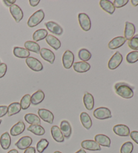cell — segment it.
Listing matches in <instances>:
<instances>
[{"instance_id": "6da1fadb", "label": "cell", "mask_w": 138, "mask_h": 153, "mask_svg": "<svg viewBox=\"0 0 138 153\" xmlns=\"http://www.w3.org/2000/svg\"><path fill=\"white\" fill-rule=\"evenodd\" d=\"M115 93L124 99H131L134 95V88L125 82H118L115 85Z\"/></svg>"}, {"instance_id": "7a4b0ae2", "label": "cell", "mask_w": 138, "mask_h": 153, "mask_svg": "<svg viewBox=\"0 0 138 153\" xmlns=\"http://www.w3.org/2000/svg\"><path fill=\"white\" fill-rule=\"evenodd\" d=\"M45 18V13L42 10H39L36 12H34V14L29 18L28 20L27 25L29 27L33 28L39 25L42 20H44Z\"/></svg>"}, {"instance_id": "3957f363", "label": "cell", "mask_w": 138, "mask_h": 153, "mask_svg": "<svg viewBox=\"0 0 138 153\" xmlns=\"http://www.w3.org/2000/svg\"><path fill=\"white\" fill-rule=\"evenodd\" d=\"M94 117L98 120H107L112 117V113L110 109L107 107H99L94 110L93 113Z\"/></svg>"}, {"instance_id": "277c9868", "label": "cell", "mask_w": 138, "mask_h": 153, "mask_svg": "<svg viewBox=\"0 0 138 153\" xmlns=\"http://www.w3.org/2000/svg\"><path fill=\"white\" fill-rule=\"evenodd\" d=\"M123 62V55L119 51H116L111 58L108 64V67L110 70H115Z\"/></svg>"}, {"instance_id": "5b68a950", "label": "cell", "mask_w": 138, "mask_h": 153, "mask_svg": "<svg viewBox=\"0 0 138 153\" xmlns=\"http://www.w3.org/2000/svg\"><path fill=\"white\" fill-rule=\"evenodd\" d=\"M26 63L29 68L34 72H40L43 69V65L39 59L33 57H29L26 59Z\"/></svg>"}, {"instance_id": "8992f818", "label": "cell", "mask_w": 138, "mask_h": 153, "mask_svg": "<svg viewBox=\"0 0 138 153\" xmlns=\"http://www.w3.org/2000/svg\"><path fill=\"white\" fill-rule=\"evenodd\" d=\"M78 21L82 30L88 31L91 28V21L88 16L85 13H80L78 14Z\"/></svg>"}, {"instance_id": "52a82bcc", "label": "cell", "mask_w": 138, "mask_h": 153, "mask_svg": "<svg viewBox=\"0 0 138 153\" xmlns=\"http://www.w3.org/2000/svg\"><path fill=\"white\" fill-rule=\"evenodd\" d=\"M63 65L65 69H70L71 68L74 62V55L71 51H66L63 55Z\"/></svg>"}, {"instance_id": "ba28073f", "label": "cell", "mask_w": 138, "mask_h": 153, "mask_svg": "<svg viewBox=\"0 0 138 153\" xmlns=\"http://www.w3.org/2000/svg\"><path fill=\"white\" fill-rule=\"evenodd\" d=\"M45 25L46 26V27L50 32L56 35L61 36L63 33V29L62 26L55 22L50 21V22H47L45 23Z\"/></svg>"}, {"instance_id": "9c48e42d", "label": "cell", "mask_w": 138, "mask_h": 153, "mask_svg": "<svg viewBox=\"0 0 138 153\" xmlns=\"http://www.w3.org/2000/svg\"><path fill=\"white\" fill-rule=\"evenodd\" d=\"M10 12L16 22H20L23 18V12L22 9L16 4L12 5L10 7Z\"/></svg>"}, {"instance_id": "30bf717a", "label": "cell", "mask_w": 138, "mask_h": 153, "mask_svg": "<svg viewBox=\"0 0 138 153\" xmlns=\"http://www.w3.org/2000/svg\"><path fill=\"white\" fill-rule=\"evenodd\" d=\"M38 114L40 118L42 119L45 122L49 123H53L54 120V115L50 111L45 109H39L38 111Z\"/></svg>"}, {"instance_id": "8fae6325", "label": "cell", "mask_w": 138, "mask_h": 153, "mask_svg": "<svg viewBox=\"0 0 138 153\" xmlns=\"http://www.w3.org/2000/svg\"><path fill=\"white\" fill-rule=\"evenodd\" d=\"M81 146L84 149L92 150V151L101 150V147L100 145L96 141L91 140H86L82 142Z\"/></svg>"}, {"instance_id": "7c38bea8", "label": "cell", "mask_w": 138, "mask_h": 153, "mask_svg": "<svg viewBox=\"0 0 138 153\" xmlns=\"http://www.w3.org/2000/svg\"><path fill=\"white\" fill-rule=\"evenodd\" d=\"M113 131L117 136L122 137H127L130 135V130L128 126L123 124H119L114 126Z\"/></svg>"}, {"instance_id": "4fadbf2b", "label": "cell", "mask_w": 138, "mask_h": 153, "mask_svg": "<svg viewBox=\"0 0 138 153\" xmlns=\"http://www.w3.org/2000/svg\"><path fill=\"white\" fill-rule=\"evenodd\" d=\"M39 53L44 60L47 61V62H48L51 64L54 63L55 59V55L50 49L46 48H42L40 50Z\"/></svg>"}, {"instance_id": "5bb4252c", "label": "cell", "mask_w": 138, "mask_h": 153, "mask_svg": "<svg viewBox=\"0 0 138 153\" xmlns=\"http://www.w3.org/2000/svg\"><path fill=\"white\" fill-rule=\"evenodd\" d=\"M32 143H33V139H32L30 136H24L22 137V138L15 144V145L18 149L26 150V149H28V147H30L31 146Z\"/></svg>"}, {"instance_id": "9a60e30c", "label": "cell", "mask_w": 138, "mask_h": 153, "mask_svg": "<svg viewBox=\"0 0 138 153\" xmlns=\"http://www.w3.org/2000/svg\"><path fill=\"white\" fill-rule=\"evenodd\" d=\"M126 41L127 40L125 39L124 36H117V37H115L112 39V40L109 42V43H108V47L110 49H116L117 48H119V47H121V46H123L125 43L126 42Z\"/></svg>"}, {"instance_id": "2e32d148", "label": "cell", "mask_w": 138, "mask_h": 153, "mask_svg": "<svg viewBox=\"0 0 138 153\" xmlns=\"http://www.w3.org/2000/svg\"><path fill=\"white\" fill-rule=\"evenodd\" d=\"M135 33V26L133 23L129 22H125V39L127 41H129L130 39L134 37Z\"/></svg>"}, {"instance_id": "e0dca14e", "label": "cell", "mask_w": 138, "mask_h": 153, "mask_svg": "<svg viewBox=\"0 0 138 153\" xmlns=\"http://www.w3.org/2000/svg\"><path fill=\"white\" fill-rule=\"evenodd\" d=\"M25 130V124L22 121H18L10 130V134L12 136H17L22 134Z\"/></svg>"}, {"instance_id": "ac0fdd59", "label": "cell", "mask_w": 138, "mask_h": 153, "mask_svg": "<svg viewBox=\"0 0 138 153\" xmlns=\"http://www.w3.org/2000/svg\"><path fill=\"white\" fill-rule=\"evenodd\" d=\"M73 70L76 72L84 73L89 71L90 69V65L88 63L85 62H78L74 63L73 65Z\"/></svg>"}, {"instance_id": "d6986e66", "label": "cell", "mask_w": 138, "mask_h": 153, "mask_svg": "<svg viewBox=\"0 0 138 153\" xmlns=\"http://www.w3.org/2000/svg\"><path fill=\"white\" fill-rule=\"evenodd\" d=\"M94 140L100 146L108 148L111 146V139L107 136L104 135V134H97V135L95 136Z\"/></svg>"}, {"instance_id": "ffe728a7", "label": "cell", "mask_w": 138, "mask_h": 153, "mask_svg": "<svg viewBox=\"0 0 138 153\" xmlns=\"http://www.w3.org/2000/svg\"><path fill=\"white\" fill-rule=\"evenodd\" d=\"M60 130L62 131L64 138H69L71 134V127L70 123L68 121L63 120L61 122L60 124Z\"/></svg>"}, {"instance_id": "44dd1931", "label": "cell", "mask_w": 138, "mask_h": 153, "mask_svg": "<svg viewBox=\"0 0 138 153\" xmlns=\"http://www.w3.org/2000/svg\"><path fill=\"white\" fill-rule=\"evenodd\" d=\"M100 6L102 9L106 12L112 15L115 11V7H114L113 4L108 0H101L100 1Z\"/></svg>"}, {"instance_id": "7402d4cb", "label": "cell", "mask_w": 138, "mask_h": 153, "mask_svg": "<svg viewBox=\"0 0 138 153\" xmlns=\"http://www.w3.org/2000/svg\"><path fill=\"white\" fill-rule=\"evenodd\" d=\"M51 135L55 141L57 142H64V136L61 131L60 128L57 126H53L51 129Z\"/></svg>"}, {"instance_id": "603a6c76", "label": "cell", "mask_w": 138, "mask_h": 153, "mask_svg": "<svg viewBox=\"0 0 138 153\" xmlns=\"http://www.w3.org/2000/svg\"><path fill=\"white\" fill-rule=\"evenodd\" d=\"M83 101L85 107H86L88 110L91 111L93 109L94 106V99L92 94H90L89 93H85Z\"/></svg>"}, {"instance_id": "cb8c5ba5", "label": "cell", "mask_w": 138, "mask_h": 153, "mask_svg": "<svg viewBox=\"0 0 138 153\" xmlns=\"http://www.w3.org/2000/svg\"><path fill=\"white\" fill-rule=\"evenodd\" d=\"M45 99V93L41 90H39L31 96V103L33 105H37L41 103Z\"/></svg>"}, {"instance_id": "d4e9b609", "label": "cell", "mask_w": 138, "mask_h": 153, "mask_svg": "<svg viewBox=\"0 0 138 153\" xmlns=\"http://www.w3.org/2000/svg\"><path fill=\"white\" fill-rule=\"evenodd\" d=\"M45 39H46L47 43L55 50H58L61 47V45H62L59 39L55 37V36H53L52 35H48Z\"/></svg>"}, {"instance_id": "484cf974", "label": "cell", "mask_w": 138, "mask_h": 153, "mask_svg": "<svg viewBox=\"0 0 138 153\" xmlns=\"http://www.w3.org/2000/svg\"><path fill=\"white\" fill-rule=\"evenodd\" d=\"M0 144L4 150H7L11 145V138L8 132H5L0 138Z\"/></svg>"}, {"instance_id": "4316f807", "label": "cell", "mask_w": 138, "mask_h": 153, "mask_svg": "<svg viewBox=\"0 0 138 153\" xmlns=\"http://www.w3.org/2000/svg\"><path fill=\"white\" fill-rule=\"evenodd\" d=\"M80 121L86 130H90L92 126V120L90 115L86 112H82L80 114Z\"/></svg>"}, {"instance_id": "83f0119b", "label": "cell", "mask_w": 138, "mask_h": 153, "mask_svg": "<svg viewBox=\"0 0 138 153\" xmlns=\"http://www.w3.org/2000/svg\"><path fill=\"white\" fill-rule=\"evenodd\" d=\"M24 120L28 123L30 125H41V119L35 114L33 113H28L25 115Z\"/></svg>"}, {"instance_id": "f1b7e54d", "label": "cell", "mask_w": 138, "mask_h": 153, "mask_svg": "<svg viewBox=\"0 0 138 153\" xmlns=\"http://www.w3.org/2000/svg\"><path fill=\"white\" fill-rule=\"evenodd\" d=\"M13 53L15 56L18 58H28L30 57V52L22 47H15Z\"/></svg>"}, {"instance_id": "f546056e", "label": "cell", "mask_w": 138, "mask_h": 153, "mask_svg": "<svg viewBox=\"0 0 138 153\" xmlns=\"http://www.w3.org/2000/svg\"><path fill=\"white\" fill-rule=\"evenodd\" d=\"M22 108H21L20 104L19 102H12V104H10L8 107H7V115L9 117L17 114L19 113Z\"/></svg>"}, {"instance_id": "4dcf8cb0", "label": "cell", "mask_w": 138, "mask_h": 153, "mask_svg": "<svg viewBox=\"0 0 138 153\" xmlns=\"http://www.w3.org/2000/svg\"><path fill=\"white\" fill-rule=\"evenodd\" d=\"M24 47L25 49L28 51H32L36 53H39L40 50H41L39 45L34 41H26L24 43Z\"/></svg>"}, {"instance_id": "1f68e13d", "label": "cell", "mask_w": 138, "mask_h": 153, "mask_svg": "<svg viewBox=\"0 0 138 153\" xmlns=\"http://www.w3.org/2000/svg\"><path fill=\"white\" fill-rule=\"evenodd\" d=\"M48 35V32L45 29H39L34 33L33 38L34 41H39L45 39Z\"/></svg>"}, {"instance_id": "d6a6232c", "label": "cell", "mask_w": 138, "mask_h": 153, "mask_svg": "<svg viewBox=\"0 0 138 153\" xmlns=\"http://www.w3.org/2000/svg\"><path fill=\"white\" fill-rule=\"evenodd\" d=\"M27 130L36 136H42L45 133V129L41 125H30Z\"/></svg>"}, {"instance_id": "836d02e7", "label": "cell", "mask_w": 138, "mask_h": 153, "mask_svg": "<svg viewBox=\"0 0 138 153\" xmlns=\"http://www.w3.org/2000/svg\"><path fill=\"white\" fill-rule=\"evenodd\" d=\"M78 57L82 62H86L91 59L92 55L88 50L86 49H82L78 52Z\"/></svg>"}, {"instance_id": "e575fe53", "label": "cell", "mask_w": 138, "mask_h": 153, "mask_svg": "<svg viewBox=\"0 0 138 153\" xmlns=\"http://www.w3.org/2000/svg\"><path fill=\"white\" fill-rule=\"evenodd\" d=\"M20 106L22 109L26 110L30 107L31 104V96L30 94H26L22 97V99L20 101Z\"/></svg>"}, {"instance_id": "d590c367", "label": "cell", "mask_w": 138, "mask_h": 153, "mask_svg": "<svg viewBox=\"0 0 138 153\" xmlns=\"http://www.w3.org/2000/svg\"><path fill=\"white\" fill-rule=\"evenodd\" d=\"M49 144V141L46 139H41L36 144V150L39 153H42L48 147Z\"/></svg>"}, {"instance_id": "8d00e7d4", "label": "cell", "mask_w": 138, "mask_h": 153, "mask_svg": "<svg viewBox=\"0 0 138 153\" xmlns=\"http://www.w3.org/2000/svg\"><path fill=\"white\" fill-rule=\"evenodd\" d=\"M126 60L129 64H134L138 61V51H134L127 55Z\"/></svg>"}, {"instance_id": "74e56055", "label": "cell", "mask_w": 138, "mask_h": 153, "mask_svg": "<svg viewBox=\"0 0 138 153\" xmlns=\"http://www.w3.org/2000/svg\"><path fill=\"white\" fill-rule=\"evenodd\" d=\"M134 150V144L131 142H126L122 145L121 153H132Z\"/></svg>"}, {"instance_id": "f35d334b", "label": "cell", "mask_w": 138, "mask_h": 153, "mask_svg": "<svg viewBox=\"0 0 138 153\" xmlns=\"http://www.w3.org/2000/svg\"><path fill=\"white\" fill-rule=\"evenodd\" d=\"M128 46L134 51H138V34L128 41Z\"/></svg>"}, {"instance_id": "ab89813d", "label": "cell", "mask_w": 138, "mask_h": 153, "mask_svg": "<svg viewBox=\"0 0 138 153\" xmlns=\"http://www.w3.org/2000/svg\"><path fill=\"white\" fill-rule=\"evenodd\" d=\"M128 2V0H115L113 4L114 5V7H116V8H120V7L127 5Z\"/></svg>"}, {"instance_id": "60d3db41", "label": "cell", "mask_w": 138, "mask_h": 153, "mask_svg": "<svg viewBox=\"0 0 138 153\" xmlns=\"http://www.w3.org/2000/svg\"><path fill=\"white\" fill-rule=\"evenodd\" d=\"M7 65L6 64H0V78H3L7 72Z\"/></svg>"}, {"instance_id": "b9f144b4", "label": "cell", "mask_w": 138, "mask_h": 153, "mask_svg": "<svg viewBox=\"0 0 138 153\" xmlns=\"http://www.w3.org/2000/svg\"><path fill=\"white\" fill-rule=\"evenodd\" d=\"M130 136L131 138L134 140L135 143L138 144V131H133L130 132Z\"/></svg>"}, {"instance_id": "7bdbcfd3", "label": "cell", "mask_w": 138, "mask_h": 153, "mask_svg": "<svg viewBox=\"0 0 138 153\" xmlns=\"http://www.w3.org/2000/svg\"><path fill=\"white\" fill-rule=\"evenodd\" d=\"M7 113V107L6 105L0 106V117H4Z\"/></svg>"}, {"instance_id": "ee69618b", "label": "cell", "mask_w": 138, "mask_h": 153, "mask_svg": "<svg viewBox=\"0 0 138 153\" xmlns=\"http://www.w3.org/2000/svg\"><path fill=\"white\" fill-rule=\"evenodd\" d=\"M3 2L6 6L10 7L12 6V5H14L16 2V0H10V1H8V0H4Z\"/></svg>"}, {"instance_id": "f6af8a7d", "label": "cell", "mask_w": 138, "mask_h": 153, "mask_svg": "<svg viewBox=\"0 0 138 153\" xmlns=\"http://www.w3.org/2000/svg\"><path fill=\"white\" fill-rule=\"evenodd\" d=\"M24 153H36V149L34 147H28L25 150Z\"/></svg>"}, {"instance_id": "bcb514c9", "label": "cell", "mask_w": 138, "mask_h": 153, "mask_svg": "<svg viewBox=\"0 0 138 153\" xmlns=\"http://www.w3.org/2000/svg\"><path fill=\"white\" fill-rule=\"evenodd\" d=\"M40 0H30L29 1V3H30V5L32 7H35L37 5L39 4Z\"/></svg>"}, {"instance_id": "7dc6e473", "label": "cell", "mask_w": 138, "mask_h": 153, "mask_svg": "<svg viewBox=\"0 0 138 153\" xmlns=\"http://www.w3.org/2000/svg\"><path fill=\"white\" fill-rule=\"evenodd\" d=\"M131 2L134 6H138V0H131Z\"/></svg>"}, {"instance_id": "c3c4849f", "label": "cell", "mask_w": 138, "mask_h": 153, "mask_svg": "<svg viewBox=\"0 0 138 153\" xmlns=\"http://www.w3.org/2000/svg\"><path fill=\"white\" fill-rule=\"evenodd\" d=\"M7 153H18V151L16 149H12L11 150H10V151Z\"/></svg>"}, {"instance_id": "681fc988", "label": "cell", "mask_w": 138, "mask_h": 153, "mask_svg": "<svg viewBox=\"0 0 138 153\" xmlns=\"http://www.w3.org/2000/svg\"><path fill=\"white\" fill-rule=\"evenodd\" d=\"M76 153H86V152L85 151L84 149H80V150H79L78 151H77Z\"/></svg>"}, {"instance_id": "f907efd6", "label": "cell", "mask_w": 138, "mask_h": 153, "mask_svg": "<svg viewBox=\"0 0 138 153\" xmlns=\"http://www.w3.org/2000/svg\"><path fill=\"white\" fill-rule=\"evenodd\" d=\"M54 153H62V152H61L59 151H55Z\"/></svg>"}, {"instance_id": "816d5d0a", "label": "cell", "mask_w": 138, "mask_h": 153, "mask_svg": "<svg viewBox=\"0 0 138 153\" xmlns=\"http://www.w3.org/2000/svg\"><path fill=\"white\" fill-rule=\"evenodd\" d=\"M1 121H1V120H0V125H1Z\"/></svg>"}, {"instance_id": "f5cc1de1", "label": "cell", "mask_w": 138, "mask_h": 153, "mask_svg": "<svg viewBox=\"0 0 138 153\" xmlns=\"http://www.w3.org/2000/svg\"><path fill=\"white\" fill-rule=\"evenodd\" d=\"M0 64H1V61H0Z\"/></svg>"}]
</instances>
